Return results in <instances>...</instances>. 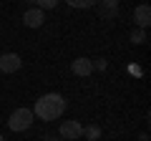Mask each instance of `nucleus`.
<instances>
[{"instance_id": "1", "label": "nucleus", "mask_w": 151, "mask_h": 141, "mask_svg": "<svg viewBox=\"0 0 151 141\" xmlns=\"http://www.w3.org/2000/svg\"><path fill=\"white\" fill-rule=\"evenodd\" d=\"M30 111L40 121H55L65 111V98L60 93H45V96H40L35 101V109H30Z\"/></svg>"}, {"instance_id": "2", "label": "nucleus", "mask_w": 151, "mask_h": 141, "mask_svg": "<svg viewBox=\"0 0 151 141\" xmlns=\"http://www.w3.org/2000/svg\"><path fill=\"white\" fill-rule=\"evenodd\" d=\"M33 111L30 109H15L10 114V119H8V126H10V131H15V134H23V131H28L33 126Z\"/></svg>"}, {"instance_id": "3", "label": "nucleus", "mask_w": 151, "mask_h": 141, "mask_svg": "<svg viewBox=\"0 0 151 141\" xmlns=\"http://www.w3.org/2000/svg\"><path fill=\"white\" fill-rule=\"evenodd\" d=\"M58 134H60V139H65V141H76V139H81L83 136V124L81 121H63L60 124V129H58Z\"/></svg>"}, {"instance_id": "4", "label": "nucleus", "mask_w": 151, "mask_h": 141, "mask_svg": "<svg viewBox=\"0 0 151 141\" xmlns=\"http://www.w3.org/2000/svg\"><path fill=\"white\" fill-rule=\"evenodd\" d=\"M96 13H98L101 20H113V18L119 15V0H98Z\"/></svg>"}, {"instance_id": "5", "label": "nucleus", "mask_w": 151, "mask_h": 141, "mask_svg": "<svg viewBox=\"0 0 151 141\" xmlns=\"http://www.w3.org/2000/svg\"><path fill=\"white\" fill-rule=\"evenodd\" d=\"M23 65V58L18 53H3L0 55V73H15L20 70Z\"/></svg>"}, {"instance_id": "6", "label": "nucleus", "mask_w": 151, "mask_h": 141, "mask_svg": "<svg viewBox=\"0 0 151 141\" xmlns=\"http://www.w3.org/2000/svg\"><path fill=\"white\" fill-rule=\"evenodd\" d=\"M134 23H136V28H141V30L149 28V23H151V8L146 5V3L136 5V10H134Z\"/></svg>"}, {"instance_id": "7", "label": "nucleus", "mask_w": 151, "mask_h": 141, "mask_svg": "<svg viewBox=\"0 0 151 141\" xmlns=\"http://www.w3.org/2000/svg\"><path fill=\"white\" fill-rule=\"evenodd\" d=\"M23 23H25L28 28H40L45 23V10H40V8H30V10H25Z\"/></svg>"}, {"instance_id": "8", "label": "nucleus", "mask_w": 151, "mask_h": 141, "mask_svg": "<svg viewBox=\"0 0 151 141\" xmlns=\"http://www.w3.org/2000/svg\"><path fill=\"white\" fill-rule=\"evenodd\" d=\"M70 70H73L76 76H91L93 73V60L91 58H76L73 63H70Z\"/></svg>"}, {"instance_id": "9", "label": "nucleus", "mask_w": 151, "mask_h": 141, "mask_svg": "<svg viewBox=\"0 0 151 141\" xmlns=\"http://www.w3.org/2000/svg\"><path fill=\"white\" fill-rule=\"evenodd\" d=\"M83 136H86L88 141H96V139H101V126H96V124H88V126H83Z\"/></svg>"}, {"instance_id": "10", "label": "nucleus", "mask_w": 151, "mask_h": 141, "mask_svg": "<svg viewBox=\"0 0 151 141\" xmlns=\"http://www.w3.org/2000/svg\"><path fill=\"white\" fill-rule=\"evenodd\" d=\"M70 8H78V10H86V8H93L98 0H65Z\"/></svg>"}, {"instance_id": "11", "label": "nucleus", "mask_w": 151, "mask_h": 141, "mask_svg": "<svg viewBox=\"0 0 151 141\" xmlns=\"http://www.w3.org/2000/svg\"><path fill=\"white\" fill-rule=\"evenodd\" d=\"M131 43H146V30H141V28H134L131 30Z\"/></svg>"}, {"instance_id": "12", "label": "nucleus", "mask_w": 151, "mask_h": 141, "mask_svg": "<svg viewBox=\"0 0 151 141\" xmlns=\"http://www.w3.org/2000/svg\"><path fill=\"white\" fill-rule=\"evenodd\" d=\"M58 3H60V0H35V5L40 8V10H53Z\"/></svg>"}, {"instance_id": "13", "label": "nucleus", "mask_w": 151, "mask_h": 141, "mask_svg": "<svg viewBox=\"0 0 151 141\" xmlns=\"http://www.w3.org/2000/svg\"><path fill=\"white\" fill-rule=\"evenodd\" d=\"M93 68H98V70H106V68H108L106 58H96V63H93Z\"/></svg>"}, {"instance_id": "14", "label": "nucleus", "mask_w": 151, "mask_h": 141, "mask_svg": "<svg viewBox=\"0 0 151 141\" xmlns=\"http://www.w3.org/2000/svg\"><path fill=\"white\" fill-rule=\"evenodd\" d=\"M43 141H55V136H50V134H48V136H43Z\"/></svg>"}, {"instance_id": "15", "label": "nucleus", "mask_w": 151, "mask_h": 141, "mask_svg": "<svg viewBox=\"0 0 151 141\" xmlns=\"http://www.w3.org/2000/svg\"><path fill=\"white\" fill-rule=\"evenodd\" d=\"M0 141H5V139H3V136H0Z\"/></svg>"}]
</instances>
